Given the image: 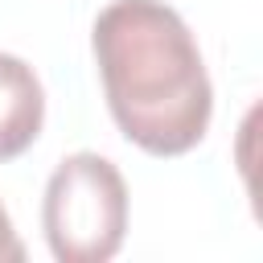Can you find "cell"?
<instances>
[{
	"instance_id": "1",
	"label": "cell",
	"mask_w": 263,
	"mask_h": 263,
	"mask_svg": "<svg viewBox=\"0 0 263 263\" xmlns=\"http://www.w3.org/2000/svg\"><path fill=\"white\" fill-rule=\"evenodd\" d=\"M95 62L115 127L148 156H181L201 144L214 86L201 49L164 0H115L95 16Z\"/></svg>"
},
{
	"instance_id": "2",
	"label": "cell",
	"mask_w": 263,
	"mask_h": 263,
	"mask_svg": "<svg viewBox=\"0 0 263 263\" xmlns=\"http://www.w3.org/2000/svg\"><path fill=\"white\" fill-rule=\"evenodd\" d=\"M45 242L58 263H107L127 234L123 173L99 152H70L41 197Z\"/></svg>"
},
{
	"instance_id": "3",
	"label": "cell",
	"mask_w": 263,
	"mask_h": 263,
	"mask_svg": "<svg viewBox=\"0 0 263 263\" xmlns=\"http://www.w3.org/2000/svg\"><path fill=\"white\" fill-rule=\"evenodd\" d=\"M45 119V90L33 66L16 53H0V164L16 160Z\"/></svg>"
},
{
	"instance_id": "4",
	"label": "cell",
	"mask_w": 263,
	"mask_h": 263,
	"mask_svg": "<svg viewBox=\"0 0 263 263\" xmlns=\"http://www.w3.org/2000/svg\"><path fill=\"white\" fill-rule=\"evenodd\" d=\"M21 259H25V242L16 238L12 218H8V210L0 205V263H21Z\"/></svg>"
}]
</instances>
